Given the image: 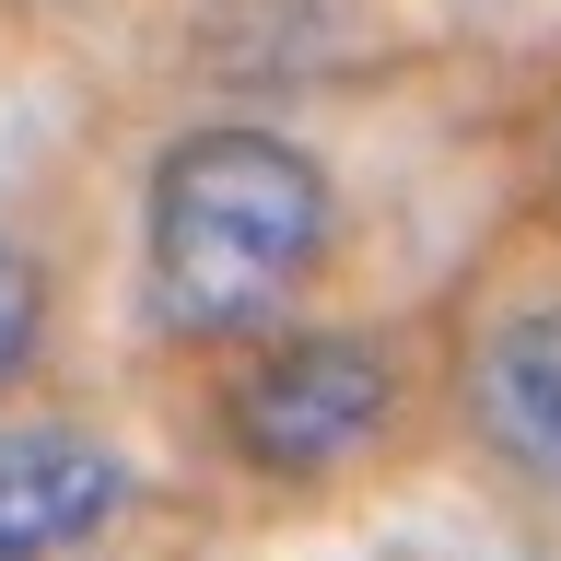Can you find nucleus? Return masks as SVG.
I'll return each instance as SVG.
<instances>
[{
    "mask_svg": "<svg viewBox=\"0 0 561 561\" xmlns=\"http://www.w3.org/2000/svg\"><path fill=\"white\" fill-rule=\"evenodd\" d=\"M328 257V175L280 129H187L140 187V293L175 340H245Z\"/></svg>",
    "mask_w": 561,
    "mask_h": 561,
    "instance_id": "f257e3e1",
    "label": "nucleus"
},
{
    "mask_svg": "<svg viewBox=\"0 0 561 561\" xmlns=\"http://www.w3.org/2000/svg\"><path fill=\"white\" fill-rule=\"evenodd\" d=\"M386 421H398V363L363 328H305L222 386V445L257 480H340L386 445Z\"/></svg>",
    "mask_w": 561,
    "mask_h": 561,
    "instance_id": "f03ea898",
    "label": "nucleus"
},
{
    "mask_svg": "<svg viewBox=\"0 0 561 561\" xmlns=\"http://www.w3.org/2000/svg\"><path fill=\"white\" fill-rule=\"evenodd\" d=\"M129 468L117 445L70 433V421H0V561H59L94 526H117Z\"/></svg>",
    "mask_w": 561,
    "mask_h": 561,
    "instance_id": "7ed1b4c3",
    "label": "nucleus"
},
{
    "mask_svg": "<svg viewBox=\"0 0 561 561\" xmlns=\"http://www.w3.org/2000/svg\"><path fill=\"white\" fill-rule=\"evenodd\" d=\"M468 421L515 480L561 491V293L503 305L468 351Z\"/></svg>",
    "mask_w": 561,
    "mask_h": 561,
    "instance_id": "20e7f679",
    "label": "nucleus"
},
{
    "mask_svg": "<svg viewBox=\"0 0 561 561\" xmlns=\"http://www.w3.org/2000/svg\"><path fill=\"white\" fill-rule=\"evenodd\" d=\"M35 340H47V270L0 234V386L35 375Z\"/></svg>",
    "mask_w": 561,
    "mask_h": 561,
    "instance_id": "39448f33",
    "label": "nucleus"
}]
</instances>
